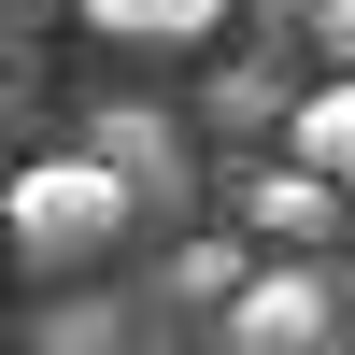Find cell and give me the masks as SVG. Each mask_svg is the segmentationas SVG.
<instances>
[{"label": "cell", "mask_w": 355, "mask_h": 355, "mask_svg": "<svg viewBox=\"0 0 355 355\" xmlns=\"http://www.w3.org/2000/svg\"><path fill=\"white\" fill-rule=\"evenodd\" d=\"M100 43H199V28H227V0H71Z\"/></svg>", "instance_id": "cell-5"}, {"label": "cell", "mask_w": 355, "mask_h": 355, "mask_svg": "<svg viewBox=\"0 0 355 355\" xmlns=\"http://www.w3.org/2000/svg\"><path fill=\"white\" fill-rule=\"evenodd\" d=\"M284 142H299V157L327 171V185H355V71H327V85H299V128H284Z\"/></svg>", "instance_id": "cell-6"}, {"label": "cell", "mask_w": 355, "mask_h": 355, "mask_svg": "<svg viewBox=\"0 0 355 355\" xmlns=\"http://www.w3.org/2000/svg\"><path fill=\"white\" fill-rule=\"evenodd\" d=\"M85 142H100V157L128 171L142 199H171V185H185V128H171L157 100H100V114H85Z\"/></svg>", "instance_id": "cell-4"}, {"label": "cell", "mask_w": 355, "mask_h": 355, "mask_svg": "<svg viewBox=\"0 0 355 355\" xmlns=\"http://www.w3.org/2000/svg\"><path fill=\"white\" fill-rule=\"evenodd\" d=\"M313 57H327V71H355V0H313Z\"/></svg>", "instance_id": "cell-9"}, {"label": "cell", "mask_w": 355, "mask_h": 355, "mask_svg": "<svg viewBox=\"0 0 355 355\" xmlns=\"http://www.w3.org/2000/svg\"><path fill=\"white\" fill-rule=\"evenodd\" d=\"M341 199H355V185H327L299 142H284L270 171H227V214H242V242H327V227H341Z\"/></svg>", "instance_id": "cell-3"}, {"label": "cell", "mask_w": 355, "mask_h": 355, "mask_svg": "<svg viewBox=\"0 0 355 355\" xmlns=\"http://www.w3.org/2000/svg\"><path fill=\"white\" fill-rule=\"evenodd\" d=\"M171 299H214V313H227V299H242V256H227V242H199V256H171Z\"/></svg>", "instance_id": "cell-8"}, {"label": "cell", "mask_w": 355, "mask_h": 355, "mask_svg": "<svg viewBox=\"0 0 355 355\" xmlns=\"http://www.w3.org/2000/svg\"><path fill=\"white\" fill-rule=\"evenodd\" d=\"M214 327L242 341V355H327L341 341V284L313 270V242H284L270 270H242V299H227Z\"/></svg>", "instance_id": "cell-2"}, {"label": "cell", "mask_w": 355, "mask_h": 355, "mask_svg": "<svg viewBox=\"0 0 355 355\" xmlns=\"http://www.w3.org/2000/svg\"><path fill=\"white\" fill-rule=\"evenodd\" d=\"M142 227V185L100 157V142H71V157H28V171H0V256L15 270H43V284H71V270H100L114 242Z\"/></svg>", "instance_id": "cell-1"}, {"label": "cell", "mask_w": 355, "mask_h": 355, "mask_svg": "<svg viewBox=\"0 0 355 355\" xmlns=\"http://www.w3.org/2000/svg\"><path fill=\"white\" fill-rule=\"evenodd\" d=\"M214 128H227V142H270V128H299V85H270V71H214Z\"/></svg>", "instance_id": "cell-7"}]
</instances>
